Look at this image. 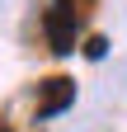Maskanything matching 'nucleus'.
I'll return each instance as SVG.
<instances>
[{
  "instance_id": "obj_1",
  "label": "nucleus",
  "mask_w": 127,
  "mask_h": 132,
  "mask_svg": "<svg viewBox=\"0 0 127 132\" xmlns=\"http://www.w3.org/2000/svg\"><path fill=\"white\" fill-rule=\"evenodd\" d=\"M42 33L52 43V52H75V38H80V10H75V0H52V10L42 14Z\"/></svg>"
},
{
  "instance_id": "obj_2",
  "label": "nucleus",
  "mask_w": 127,
  "mask_h": 132,
  "mask_svg": "<svg viewBox=\"0 0 127 132\" xmlns=\"http://www.w3.org/2000/svg\"><path fill=\"white\" fill-rule=\"evenodd\" d=\"M47 85H52V90H47L42 109H38V118H47V113H61V109L75 99V85H71V80H47Z\"/></svg>"
}]
</instances>
